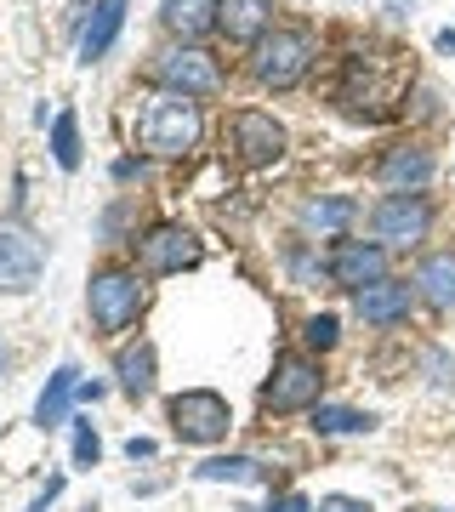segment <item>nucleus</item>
<instances>
[{
	"mask_svg": "<svg viewBox=\"0 0 455 512\" xmlns=\"http://www.w3.org/2000/svg\"><path fill=\"white\" fill-rule=\"evenodd\" d=\"M313 35L308 29H291V23H273L268 35L251 46V74L256 86H268V92H291V86H302L313 69Z\"/></svg>",
	"mask_w": 455,
	"mask_h": 512,
	"instance_id": "obj_2",
	"label": "nucleus"
},
{
	"mask_svg": "<svg viewBox=\"0 0 455 512\" xmlns=\"http://www.w3.org/2000/svg\"><path fill=\"white\" fill-rule=\"evenodd\" d=\"M325 274L342 285V291H370V285H382L387 279V245L376 239H336V251H330Z\"/></svg>",
	"mask_w": 455,
	"mask_h": 512,
	"instance_id": "obj_10",
	"label": "nucleus"
},
{
	"mask_svg": "<svg viewBox=\"0 0 455 512\" xmlns=\"http://www.w3.org/2000/svg\"><path fill=\"white\" fill-rule=\"evenodd\" d=\"M120 29H126V0H97L91 6V23L80 29V63H97L120 40Z\"/></svg>",
	"mask_w": 455,
	"mask_h": 512,
	"instance_id": "obj_18",
	"label": "nucleus"
},
{
	"mask_svg": "<svg viewBox=\"0 0 455 512\" xmlns=\"http://www.w3.org/2000/svg\"><path fill=\"white\" fill-rule=\"evenodd\" d=\"M126 456H131V461H148V456H154V439H131Z\"/></svg>",
	"mask_w": 455,
	"mask_h": 512,
	"instance_id": "obj_30",
	"label": "nucleus"
},
{
	"mask_svg": "<svg viewBox=\"0 0 455 512\" xmlns=\"http://www.w3.org/2000/svg\"><path fill=\"white\" fill-rule=\"evenodd\" d=\"M52 160L63 165V171L80 165V120H74V109H63L52 120Z\"/></svg>",
	"mask_w": 455,
	"mask_h": 512,
	"instance_id": "obj_24",
	"label": "nucleus"
},
{
	"mask_svg": "<svg viewBox=\"0 0 455 512\" xmlns=\"http://www.w3.org/2000/svg\"><path fill=\"white\" fill-rule=\"evenodd\" d=\"M416 291L433 302V308H455V256L438 251V256H421L416 268Z\"/></svg>",
	"mask_w": 455,
	"mask_h": 512,
	"instance_id": "obj_20",
	"label": "nucleus"
},
{
	"mask_svg": "<svg viewBox=\"0 0 455 512\" xmlns=\"http://www.w3.org/2000/svg\"><path fill=\"white\" fill-rule=\"evenodd\" d=\"M313 427H319V433H370L376 416H370V410H347V404H319V410H313Z\"/></svg>",
	"mask_w": 455,
	"mask_h": 512,
	"instance_id": "obj_23",
	"label": "nucleus"
},
{
	"mask_svg": "<svg viewBox=\"0 0 455 512\" xmlns=\"http://www.w3.org/2000/svg\"><path fill=\"white\" fill-rule=\"evenodd\" d=\"M154 370H160L154 342H131V348L114 353V376H120V393L126 399H148L154 393Z\"/></svg>",
	"mask_w": 455,
	"mask_h": 512,
	"instance_id": "obj_19",
	"label": "nucleus"
},
{
	"mask_svg": "<svg viewBox=\"0 0 455 512\" xmlns=\"http://www.w3.org/2000/svg\"><path fill=\"white\" fill-rule=\"evenodd\" d=\"M438 52H455V29H444V35H438Z\"/></svg>",
	"mask_w": 455,
	"mask_h": 512,
	"instance_id": "obj_32",
	"label": "nucleus"
},
{
	"mask_svg": "<svg viewBox=\"0 0 455 512\" xmlns=\"http://www.w3.org/2000/svg\"><path fill=\"white\" fill-rule=\"evenodd\" d=\"M194 473H200L205 484H256V478H262V461H251V456H211V461H200Z\"/></svg>",
	"mask_w": 455,
	"mask_h": 512,
	"instance_id": "obj_22",
	"label": "nucleus"
},
{
	"mask_svg": "<svg viewBox=\"0 0 455 512\" xmlns=\"http://www.w3.org/2000/svg\"><path fill=\"white\" fill-rule=\"evenodd\" d=\"M347 222H353V200L347 194H325V200L302 205V228H313V234H342Z\"/></svg>",
	"mask_w": 455,
	"mask_h": 512,
	"instance_id": "obj_21",
	"label": "nucleus"
},
{
	"mask_svg": "<svg viewBox=\"0 0 455 512\" xmlns=\"http://www.w3.org/2000/svg\"><path fill=\"white\" fill-rule=\"evenodd\" d=\"M46 274V239H35L18 222H0V296L35 291Z\"/></svg>",
	"mask_w": 455,
	"mask_h": 512,
	"instance_id": "obj_8",
	"label": "nucleus"
},
{
	"mask_svg": "<svg viewBox=\"0 0 455 512\" xmlns=\"http://www.w3.org/2000/svg\"><path fill=\"white\" fill-rule=\"evenodd\" d=\"M433 177V154L427 148H387L382 160H376V183L387 188V194H421V183Z\"/></svg>",
	"mask_w": 455,
	"mask_h": 512,
	"instance_id": "obj_13",
	"label": "nucleus"
},
{
	"mask_svg": "<svg viewBox=\"0 0 455 512\" xmlns=\"http://www.w3.org/2000/svg\"><path fill=\"white\" fill-rule=\"evenodd\" d=\"M165 416H171V433H177L182 444H222L228 439V427H234L228 399L211 393V387H188V393H177V399L165 404Z\"/></svg>",
	"mask_w": 455,
	"mask_h": 512,
	"instance_id": "obj_6",
	"label": "nucleus"
},
{
	"mask_svg": "<svg viewBox=\"0 0 455 512\" xmlns=\"http://www.w3.org/2000/svg\"><path fill=\"white\" fill-rule=\"evenodd\" d=\"M279 154H285V126L262 109H239L234 114V160L245 165V171H262V165H273Z\"/></svg>",
	"mask_w": 455,
	"mask_h": 512,
	"instance_id": "obj_12",
	"label": "nucleus"
},
{
	"mask_svg": "<svg viewBox=\"0 0 455 512\" xmlns=\"http://www.w3.org/2000/svg\"><path fill=\"white\" fill-rule=\"evenodd\" d=\"M200 262V239L188 234L182 222H154L143 239H137V268L143 274H182V268H194Z\"/></svg>",
	"mask_w": 455,
	"mask_h": 512,
	"instance_id": "obj_9",
	"label": "nucleus"
},
{
	"mask_svg": "<svg viewBox=\"0 0 455 512\" xmlns=\"http://www.w3.org/2000/svg\"><path fill=\"white\" fill-rule=\"evenodd\" d=\"M313 512H370V507H364V501H353V495H325Z\"/></svg>",
	"mask_w": 455,
	"mask_h": 512,
	"instance_id": "obj_28",
	"label": "nucleus"
},
{
	"mask_svg": "<svg viewBox=\"0 0 455 512\" xmlns=\"http://www.w3.org/2000/svg\"><path fill=\"white\" fill-rule=\"evenodd\" d=\"M427 222H433V205L421 194H387L370 211V234H376V245H416V239H427Z\"/></svg>",
	"mask_w": 455,
	"mask_h": 512,
	"instance_id": "obj_11",
	"label": "nucleus"
},
{
	"mask_svg": "<svg viewBox=\"0 0 455 512\" xmlns=\"http://www.w3.org/2000/svg\"><path fill=\"white\" fill-rule=\"evenodd\" d=\"M97 456H103L97 427H91V421H74V467H97Z\"/></svg>",
	"mask_w": 455,
	"mask_h": 512,
	"instance_id": "obj_25",
	"label": "nucleus"
},
{
	"mask_svg": "<svg viewBox=\"0 0 455 512\" xmlns=\"http://www.w3.org/2000/svg\"><path fill=\"white\" fill-rule=\"evenodd\" d=\"M114 177H120V183H131V177H143V165H137V160H120V165H114Z\"/></svg>",
	"mask_w": 455,
	"mask_h": 512,
	"instance_id": "obj_31",
	"label": "nucleus"
},
{
	"mask_svg": "<svg viewBox=\"0 0 455 512\" xmlns=\"http://www.w3.org/2000/svg\"><path fill=\"white\" fill-rule=\"evenodd\" d=\"M262 512H313V507H308V495L285 490V495H273V501H268V507H262Z\"/></svg>",
	"mask_w": 455,
	"mask_h": 512,
	"instance_id": "obj_27",
	"label": "nucleus"
},
{
	"mask_svg": "<svg viewBox=\"0 0 455 512\" xmlns=\"http://www.w3.org/2000/svg\"><path fill=\"white\" fill-rule=\"evenodd\" d=\"M0 376H6V342H0Z\"/></svg>",
	"mask_w": 455,
	"mask_h": 512,
	"instance_id": "obj_33",
	"label": "nucleus"
},
{
	"mask_svg": "<svg viewBox=\"0 0 455 512\" xmlns=\"http://www.w3.org/2000/svg\"><path fill=\"white\" fill-rule=\"evenodd\" d=\"M319 387H325L319 365H313V359H302V353H285V359L273 365L268 387H262V410H273V416L319 410Z\"/></svg>",
	"mask_w": 455,
	"mask_h": 512,
	"instance_id": "obj_7",
	"label": "nucleus"
},
{
	"mask_svg": "<svg viewBox=\"0 0 455 512\" xmlns=\"http://www.w3.org/2000/svg\"><path fill=\"white\" fill-rule=\"evenodd\" d=\"M143 302H148V291L131 268H103L86 285V308H91V330L97 336H120L126 325H137Z\"/></svg>",
	"mask_w": 455,
	"mask_h": 512,
	"instance_id": "obj_4",
	"label": "nucleus"
},
{
	"mask_svg": "<svg viewBox=\"0 0 455 512\" xmlns=\"http://www.w3.org/2000/svg\"><path fill=\"white\" fill-rule=\"evenodd\" d=\"M74 393H80V370L74 365H57L52 376H46V387H40V399H35V427H63L69 421V404H74Z\"/></svg>",
	"mask_w": 455,
	"mask_h": 512,
	"instance_id": "obj_17",
	"label": "nucleus"
},
{
	"mask_svg": "<svg viewBox=\"0 0 455 512\" xmlns=\"http://www.w3.org/2000/svg\"><path fill=\"white\" fill-rule=\"evenodd\" d=\"M217 12H222V0H165L160 23L182 40V46H194V40H205L217 29Z\"/></svg>",
	"mask_w": 455,
	"mask_h": 512,
	"instance_id": "obj_16",
	"label": "nucleus"
},
{
	"mask_svg": "<svg viewBox=\"0 0 455 512\" xmlns=\"http://www.w3.org/2000/svg\"><path fill=\"white\" fill-rule=\"evenodd\" d=\"M148 80H160V92H182V97H194V103L222 92L217 57L200 52V46H165V52H154Z\"/></svg>",
	"mask_w": 455,
	"mask_h": 512,
	"instance_id": "obj_5",
	"label": "nucleus"
},
{
	"mask_svg": "<svg viewBox=\"0 0 455 512\" xmlns=\"http://www.w3.org/2000/svg\"><path fill=\"white\" fill-rule=\"evenodd\" d=\"M302 336H308V348H336V313H313Z\"/></svg>",
	"mask_w": 455,
	"mask_h": 512,
	"instance_id": "obj_26",
	"label": "nucleus"
},
{
	"mask_svg": "<svg viewBox=\"0 0 455 512\" xmlns=\"http://www.w3.org/2000/svg\"><path fill=\"white\" fill-rule=\"evenodd\" d=\"M353 302H359L364 325H399V319H410L416 285H410V279H382V285H370V291H359Z\"/></svg>",
	"mask_w": 455,
	"mask_h": 512,
	"instance_id": "obj_14",
	"label": "nucleus"
},
{
	"mask_svg": "<svg viewBox=\"0 0 455 512\" xmlns=\"http://www.w3.org/2000/svg\"><path fill=\"white\" fill-rule=\"evenodd\" d=\"M200 103L182 92H160L148 97L143 109V126H137V137H143V148H154V154H165V160H182L188 148H200Z\"/></svg>",
	"mask_w": 455,
	"mask_h": 512,
	"instance_id": "obj_3",
	"label": "nucleus"
},
{
	"mask_svg": "<svg viewBox=\"0 0 455 512\" xmlns=\"http://www.w3.org/2000/svg\"><path fill=\"white\" fill-rule=\"evenodd\" d=\"M217 29L234 40V46H256V40L273 29V6L268 0H222Z\"/></svg>",
	"mask_w": 455,
	"mask_h": 512,
	"instance_id": "obj_15",
	"label": "nucleus"
},
{
	"mask_svg": "<svg viewBox=\"0 0 455 512\" xmlns=\"http://www.w3.org/2000/svg\"><path fill=\"white\" fill-rule=\"evenodd\" d=\"M57 490H63V478H46V490L35 495V507H29V512H46V507L57 501Z\"/></svg>",
	"mask_w": 455,
	"mask_h": 512,
	"instance_id": "obj_29",
	"label": "nucleus"
},
{
	"mask_svg": "<svg viewBox=\"0 0 455 512\" xmlns=\"http://www.w3.org/2000/svg\"><path fill=\"white\" fill-rule=\"evenodd\" d=\"M416 80V63L404 52H376V46H359V52L342 57V80H336V103L347 114H364V120H382V114L399 109L404 86Z\"/></svg>",
	"mask_w": 455,
	"mask_h": 512,
	"instance_id": "obj_1",
	"label": "nucleus"
}]
</instances>
